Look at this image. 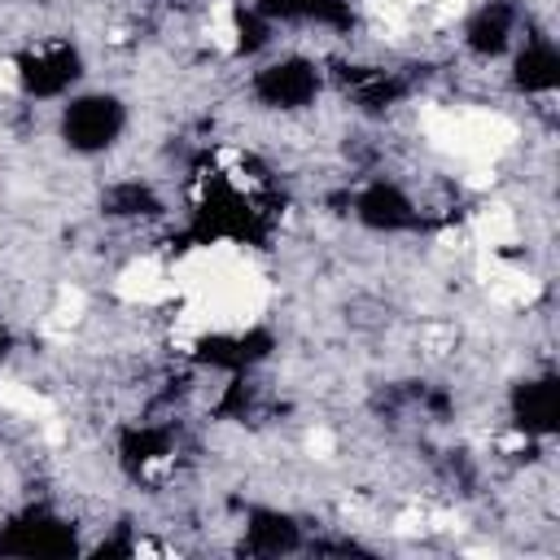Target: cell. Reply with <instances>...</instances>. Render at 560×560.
Segmentation results:
<instances>
[{"label":"cell","instance_id":"cell-1","mask_svg":"<svg viewBox=\"0 0 560 560\" xmlns=\"http://www.w3.org/2000/svg\"><path fill=\"white\" fill-rule=\"evenodd\" d=\"M131 136V101L109 88V83H96V88H74L66 101H57V114H52V140L79 158V162H101L109 158L122 140Z\"/></svg>","mask_w":560,"mask_h":560}]
</instances>
